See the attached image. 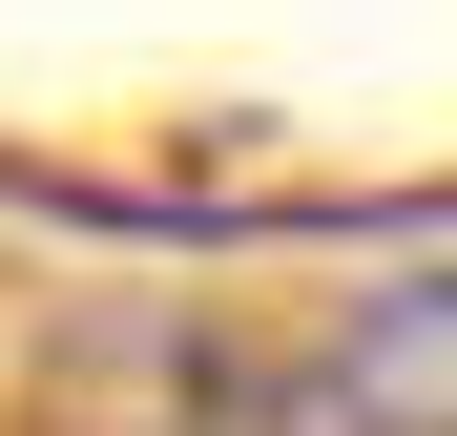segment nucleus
Returning <instances> with one entry per match:
<instances>
[{
  "mask_svg": "<svg viewBox=\"0 0 457 436\" xmlns=\"http://www.w3.org/2000/svg\"><path fill=\"white\" fill-rule=\"evenodd\" d=\"M312 436H457V270H374L312 333Z\"/></svg>",
  "mask_w": 457,
  "mask_h": 436,
  "instance_id": "obj_1",
  "label": "nucleus"
}]
</instances>
